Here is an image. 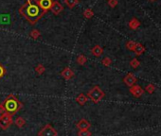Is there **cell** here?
Here are the masks:
<instances>
[{"label": "cell", "mask_w": 161, "mask_h": 136, "mask_svg": "<svg viewBox=\"0 0 161 136\" xmlns=\"http://www.w3.org/2000/svg\"><path fill=\"white\" fill-rule=\"evenodd\" d=\"M6 72H7V70H6V68L2 65L1 63H0V80L2 79L3 77L5 76V74H6Z\"/></svg>", "instance_id": "cb8c5ba5"}, {"label": "cell", "mask_w": 161, "mask_h": 136, "mask_svg": "<svg viewBox=\"0 0 161 136\" xmlns=\"http://www.w3.org/2000/svg\"><path fill=\"white\" fill-rule=\"evenodd\" d=\"M4 113H5V111H4V108H3L2 104L0 103V114H4Z\"/></svg>", "instance_id": "83f0119b"}, {"label": "cell", "mask_w": 161, "mask_h": 136, "mask_svg": "<svg viewBox=\"0 0 161 136\" xmlns=\"http://www.w3.org/2000/svg\"><path fill=\"white\" fill-rule=\"evenodd\" d=\"M50 11L52 12L55 15H59L60 13L64 11V8L58 1H54V2H52V5H51Z\"/></svg>", "instance_id": "52a82bcc"}, {"label": "cell", "mask_w": 161, "mask_h": 136, "mask_svg": "<svg viewBox=\"0 0 161 136\" xmlns=\"http://www.w3.org/2000/svg\"><path fill=\"white\" fill-rule=\"evenodd\" d=\"M14 124L17 126L18 128H23L24 126L26 125V120L24 119L22 116H19L16 118V120L14 121Z\"/></svg>", "instance_id": "9a60e30c"}, {"label": "cell", "mask_w": 161, "mask_h": 136, "mask_svg": "<svg viewBox=\"0 0 161 136\" xmlns=\"http://www.w3.org/2000/svg\"><path fill=\"white\" fill-rule=\"evenodd\" d=\"M29 36L32 37V39H34V40H37L39 38V37L41 36V32L39 31L38 29H33V30H32V31H30V33H29Z\"/></svg>", "instance_id": "e0dca14e"}, {"label": "cell", "mask_w": 161, "mask_h": 136, "mask_svg": "<svg viewBox=\"0 0 161 136\" xmlns=\"http://www.w3.org/2000/svg\"><path fill=\"white\" fill-rule=\"evenodd\" d=\"M92 132L89 131L88 130L86 131H79L78 132V136H91Z\"/></svg>", "instance_id": "7402d4cb"}, {"label": "cell", "mask_w": 161, "mask_h": 136, "mask_svg": "<svg viewBox=\"0 0 161 136\" xmlns=\"http://www.w3.org/2000/svg\"><path fill=\"white\" fill-rule=\"evenodd\" d=\"M152 1H153V0H152Z\"/></svg>", "instance_id": "f1b7e54d"}, {"label": "cell", "mask_w": 161, "mask_h": 136, "mask_svg": "<svg viewBox=\"0 0 161 136\" xmlns=\"http://www.w3.org/2000/svg\"><path fill=\"white\" fill-rule=\"evenodd\" d=\"M91 52L94 56L100 57L101 55H102V53H103V49H102L100 46H95L93 48L91 49Z\"/></svg>", "instance_id": "4fadbf2b"}, {"label": "cell", "mask_w": 161, "mask_h": 136, "mask_svg": "<svg viewBox=\"0 0 161 136\" xmlns=\"http://www.w3.org/2000/svg\"><path fill=\"white\" fill-rule=\"evenodd\" d=\"M101 63L103 64L104 66H109V65H110V64L112 63V61H111L110 58H107V57H106V58H104V59L101 61Z\"/></svg>", "instance_id": "603a6c76"}, {"label": "cell", "mask_w": 161, "mask_h": 136, "mask_svg": "<svg viewBox=\"0 0 161 136\" xmlns=\"http://www.w3.org/2000/svg\"><path fill=\"white\" fill-rule=\"evenodd\" d=\"M94 15V12L92 11L91 9H86V10H84V16L85 17V18H87V19H90L92 18Z\"/></svg>", "instance_id": "ac0fdd59"}, {"label": "cell", "mask_w": 161, "mask_h": 136, "mask_svg": "<svg viewBox=\"0 0 161 136\" xmlns=\"http://www.w3.org/2000/svg\"><path fill=\"white\" fill-rule=\"evenodd\" d=\"M136 46V43L133 42V41H129V42L126 44V47L130 50H134V47Z\"/></svg>", "instance_id": "d4e9b609"}, {"label": "cell", "mask_w": 161, "mask_h": 136, "mask_svg": "<svg viewBox=\"0 0 161 136\" xmlns=\"http://www.w3.org/2000/svg\"><path fill=\"white\" fill-rule=\"evenodd\" d=\"M86 97L94 103H99L104 97V92L99 86H94L90 91H88Z\"/></svg>", "instance_id": "3957f363"}, {"label": "cell", "mask_w": 161, "mask_h": 136, "mask_svg": "<svg viewBox=\"0 0 161 136\" xmlns=\"http://www.w3.org/2000/svg\"><path fill=\"white\" fill-rule=\"evenodd\" d=\"M61 76L64 78V80H69L74 77V72L70 69L69 67H66L61 72Z\"/></svg>", "instance_id": "9c48e42d"}, {"label": "cell", "mask_w": 161, "mask_h": 136, "mask_svg": "<svg viewBox=\"0 0 161 136\" xmlns=\"http://www.w3.org/2000/svg\"><path fill=\"white\" fill-rule=\"evenodd\" d=\"M131 66L132 67H134V68H136V67H138V65H139V63H138V61L136 60V59H134L132 62H131Z\"/></svg>", "instance_id": "4316f807"}, {"label": "cell", "mask_w": 161, "mask_h": 136, "mask_svg": "<svg viewBox=\"0 0 161 136\" xmlns=\"http://www.w3.org/2000/svg\"><path fill=\"white\" fill-rule=\"evenodd\" d=\"M139 25H140V24H139V22H138L136 19H133L132 21L129 23L130 28H131V29H136Z\"/></svg>", "instance_id": "44dd1931"}, {"label": "cell", "mask_w": 161, "mask_h": 136, "mask_svg": "<svg viewBox=\"0 0 161 136\" xmlns=\"http://www.w3.org/2000/svg\"><path fill=\"white\" fill-rule=\"evenodd\" d=\"M38 136H58V131L50 124L45 125L37 133Z\"/></svg>", "instance_id": "5b68a950"}, {"label": "cell", "mask_w": 161, "mask_h": 136, "mask_svg": "<svg viewBox=\"0 0 161 136\" xmlns=\"http://www.w3.org/2000/svg\"><path fill=\"white\" fill-rule=\"evenodd\" d=\"M77 63L80 64V65H84V64L87 62V58L85 57L84 55H83V54H81V55H79L77 57Z\"/></svg>", "instance_id": "2e32d148"}, {"label": "cell", "mask_w": 161, "mask_h": 136, "mask_svg": "<svg viewBox=\"0 0 161 136\" xmlns=\"http://www.w3.org/2000/svg\"><path fill=\"white\" fill-rule=\"evenodd\" d=\"M76 101H77V103H79L80 105H82V106H83V105H84L88 101V97L85 96L84 94H80L76 97Z\"/></svg>", "instance_id": "7c38bea8"}, {"label": "cell", "mask_w": 161, "mask_h": 136, "mask_svg": "<svg viewBox=\"0 0 161 136\" xmlns=\"http://www.w3.org/2000/svg\"><path fill=\"white\" fill-rule=\"evenodd\" d=\"M108 5L110 6L111 8H115V7L118 5V0H108Z\"/></svg>", "instance_id": "484cf974"}, {"label": "cell", "mask_w": 161, "mask_h": 136, "mask_svg": "<svg viewBox=\"0 0 161 136\" xmlns=\"http://www.w3.org/2000/svg\"><path fill=\"white\" fill-rule=\"evenodd\" d=\"M131 93L134 95V96L135 97H140L142 95V93H143V91H142V89L141 88H140L139 86H138V85H134V87H132L131 88Z\"/></svg>", "instance_id": "8fae6325"}, {"label": "cell", "mask_w": 161, "mask_h": 136, "mask_svg": "<svg viewBox=\"0 0 161 136\" xmlns=\"http://www.w3.org/2000/svg\"><path fill=\"white\" fill-rule=\"evenodd\" d=\"M45 71H46V68H45V66L43 65V64H41V63H39L38 65L35 67V72L38 74V75L44 74Z\"/></svg>", "instance_id": "d6986e66"}, {"label": "cell", "mask_w": 161, "mask_h": 136, "mask_svg": "<svg viewBox=\"0 0 161 136\" xmlns=\"http://www.w3.org/2000/svg\"><path fill=\"white\" fill-rule=\"evenodd\" d=\"M76 127L79 129L80 131H86L89 128L91 127V124L89 123V121H87L86 119H80L77 123H76Z\"/></svg>", "instance_id": "8992f818"}, {"label": "cell", "mask_w": 161, "mask_h": 136, "mask_svg": "<svg viewBox=\"0 0 161 136\" xmlns=\"http://www.w3.org/2000/svg\"><path fill=\"white\" fill-rule=\"evenodd\" d=\"M19 13L28 20L30 25L34 26L46 12L40 8L38 0H27L25 4L19 9Z\"/></svg>", "instance_id": "6da1fadb"}, {"label": "cell", "mask_w": 161, "mask_h": 136, "mask_svg": "<svg viewBox=\"0 0 161 136\" xmlns=\"http://www.w3.org/2000/svg\"><path fill=\"white\" fill-rule=\"evenodd\" d=\"M123 81H124V83L126 85H128V86L132 87L134 84L136 83V79L135 78V76H134L133 74H128L127 76H126L124 78V80H123Z\"/></svg>", "instance_id": "30bf717a"}, {"label": "cell", "mask_w": 161, "mask_h": 136, "mask_svg": "<svg viewBox=\"0 0 161 136\" xmlns=\"http://www.w3.org/2000/svg\"><path fill=\"white\" fill-rule=\"evenodd\" d=\"M64 3H66L67 7L72 9L73 7H75L79 3V0H64Z\"/></svg>", "instance_id": "ffe728a7"}, {"label": "cell", "mask_w": 161, "mask_h": 136, "mask_svg": "<svg viewBox=\"0 0 161 136\" xmlns=\"http://www.w3.org/2000/svg\"><path fill=\"white\" fill-rule=\"evenodd\" d=\"M144 46H143L142 45H140V44H136L135 47H134V51L136 52V55H140V54H142L143 52H144Z\"/></svg>", "instance_id": "5bb4252c"}, {"label": "cell", "mask_w": 161, "mask_h": 136, "mask_svg": "<svg viewBox=\"0 0 161 136\" xmlns=\"http://www.w3.org/2000/svg\"><path fill=\"white\" fill-rule=\"evenodd\" d=\"M1 104H2L3 108H4L5 113L11 114V115H14L17 112H19L24 107V104L21 101H19V99L16 97V96H14V95H12V94L9 95Z\"/></svg>", "instance_id": "7a4b0ae2"}, {"label": "cell", "mask_w": 161, "mask_h": 136, "mask_svg": "<svg viewBox=\"0 0 161 136\" xmlns=\"http://www.w3.org/2000/svg\"><path fill=\"white\" fill-rule=\"evenodd\" d=\"M12 123H13L12 115L7 113H4L0 115V129H2L3 131L8 130Z\"/></svg>", "instance_id": "277c9868"}, {"label": "cell", "mask_w": 161, "mask_h": 136, "mask_svg": "<svg viewBox=\"0 0 161 136\" xmlns=\"http://www.w3.org/2000/svg\"><path fill=\"white\" fill-rule=\"evenodd\" d=\"M52 0H38L40 8L43 10L45 12H47V11H49L51 8V5H52Z\"/></svg>", "instance_id": "ba28073f"}]
</instances>
